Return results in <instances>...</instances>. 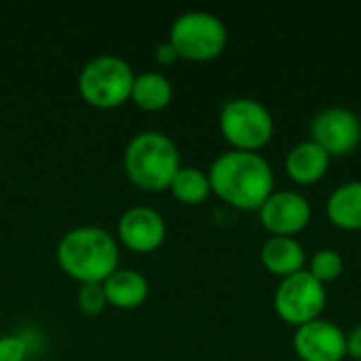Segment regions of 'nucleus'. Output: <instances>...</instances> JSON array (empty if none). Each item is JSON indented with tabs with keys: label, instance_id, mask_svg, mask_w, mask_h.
<instances>
[{
	"label": "nucleus",
	"instance_id": "obj_18",
	"mask_svg": "<svg viewBox=\"0 0 361 361\" xmlns=\"http://www.w3.org/2000/svg\"><path fill=\"white\" fill-rule=\"evenodd\" d=\"M345 271V260L336 250H319L313 254L311 262H309V273L319 281V283H332L336 281Z\"/></svg>",
	"mask_w": 361,
	"mask_h": 361
},
{
	"label": "nucleus",
	"instance_id": "obj_3",
	"mask_svg": "<svg viewBox=\"0 0 361 361\" xmlns=\"http://www.w3.org/2000/svg\"><path fill=\"white\" fill-rule=\"evenodd\" d=\"M125 171L129 180L144 190H167L180 171V150L176 142L157 129L133 135L125 148Z\"/></svg>",
	"mask_w": 361,
	"mask_h": 361
},
{
	"label": "nucleus",
	"instance_id": "obj_12",
	"mask_svg": "<svg viewBox=\"0 0 361 361\" xmlns=\"http://www.w3.org/2000/svg\"><path fill=\"white\" fill-rule=\"evenodd\" d=\"M330 154L317 146L313 140L296 144L286 157V171L298 184H315L319 182L330 167Z\"/></svg>",
	"mask_w": 361,
	"mask_h": 361
},
{
	"label": "nucleus",
	"instance_id": "obj_6",
	"mask_svg": "<svg viewBox=\"0 0 361 361\" xmlns=\"http://www.w3.org/2000/svg\"><path fill=\"white\" fill-rule=\"evenodd\" d=\"M220 131L233 150L258 152L271 142L275 121L262 102L252 97H235L220 110Z\"/></svg>",
	"mask_w": 361,
	"mask_h": 361
},
{
	"label": "nucleus",
	"instance_id": "obj_10",
	"mask_svg": "<svg viewBox=\"0 0 361 361\" xmlns=\"http://www.w3.org/2000/svg\"><path fill=\"white\" fill-rule=\"evenodd\" d=\"M294 351L302 361H343L347 357V334L330 319H315L294 334Z\"/></svg>",
	"mask_w": 361,
	"mask_h": 361
},
{
	"label": "nucleus",
	"instance_id": "obj_15",
	"mask_svg": "<svg viewBox=\"0 0 361 361\" xmlns=\"http://www.w3.org/2000/svg\"><path fill=\"white\" fill-rule=\"evenodd\" d=\"M332 224L345 231H361V180H351L332 190L326 203Z\"/></svg>",
	"mask_w": 361,
	"mask_h": 361
},
{
	"label": "nucleus",
	"instance_id": "obj_14",
	"mask_svg": "<svg viewBox=\"0 0 361 361\" xmlns=\"http://www.w3.org/2000/svg\"><path fill=\"white\" fill-rule=\"evenodd\" d=\"M102 286L108 305L116 309H135L148 298L150 292L148 279L133 269H116Z\"/></svg>",
	"mask_w": 361,
	"mask_h": 361
},
{
	"label": "nucleus",
	"instance_id": "obj_16",
	"mask_svg": "<svg viewBox=\"0 0 361 361\" xmlns=\"http://www.w3.org/2000/svg\"><path fill=\"white\" fill-rule=\"evenodd\" d=\"M131 99L142 108V110H163L171 104L173 99V85L171 80L154 70L135 74L133 87H131Z\"/></svg>",
	"mask_w": 361,
	"mask_h": 361
},
{
	"label": "nucleus",
	"instance_id": "obj_19",
	"mask_svg": "<svg viewBox=\"0 0 361 361\" xmlns=\"http://www.w3.org/2000/svg\"><path fill=\"white\" fill-rule=\"evenodd\" d=\"M76 302L85 315H99L108 307L104 286L102 283H80L78 294H76Z\"/></svg>",
	"mask_w": 361,
	"mask_h": 361
},
{
	"label": "nucleus",
	"instance_id": "obj_22",
	"mask_svg": "<svg viewBox=\"0 0 361 361\" xmlns=\"http://www.w3.org/2000/svg\"><path fill=\"white\" fill-rule=\"evenodd\" d=\"M154 57H157V61H159V63L167 66V63H173V61L178 59V53H176V49L171 47V42L167 40V42H161V44L157 47Z\"/></svg>",
	"mask_w": 361,
	"mask_h": 361
},
{
	"label": "nucleus",
	"instance_id": "obj_20",
	"mask_svg": "<svg viewBox=\"0 0 361 361\" xmlns=\"http://www.w3.org/2000/svg\"><path fill=\"white\" fill-rule=\"evenodd\" d=\"M30 355V345L19 334L0 336V361H25Z\"/></svg>",
	"mask_w": 361,
	"mask_h": 361
},
{
	"label": "nucleus",
	"instance_id": "obj_4",
	"mask_svg": "<svg viewBox=\"0 0 361 361\" xmlns=\"http://www.w3.org/2000/svg\"><path fill=\"white\" fill-rule=\"evenodd\" d=\"M133 80L135 74L123 57L104 53L82 66L78 74V91L87 104L108 110L131 99Z\"/></svg>",
	"mask_w": 361,
	"mask_h": 361
},
{
	"label": "nucleus",
	"instance_id": "obj_11",
	"mask_svg": "<svg viewBox=\"0 0 361 361\" xmlns=\"http://www.w3.org/2000/svg\"><path fill=\"white\" fill-rule=\"evenodd\" d=\"M167 237L165 218L148 205L129 207L118 220V239L133 252H154Z\"/></svg>",
	"mask_w": 361,
	"mask_h": 361
},
{
	"label": "nucleus",
	"instance_id": "obj_2",
	"mask_svg": "<svg viewBox=\"0 0 361 361\" xmlns=\"http://www.w3.org/2000/svg\"><path fill=\"white\" fill-rule=\"evenodd\" d=\"M57 262L80 283H104L118 269V243L99 226H76L57 243Z\"/></svg>",
	"mask_w": 361,
	"mask_h": 361
},
{
	"label": "nucleus",
	"instance_id": "obj_17",
	"mask_svg": "<svg viewBox=\"0 0 361 361\" xmlns=\"http://www.w3.org/2000/svg\"><path fill=\"white\" fill-rule=\"evenodd\" d=\"M169 188H171L173 197L186 205H199L212 192L209 176L205 171H201L199 167H180V171L176 173Z\"/></svg>",
	"mask_w": 361,
	"mask_h": 361
},
{
	"label": "nucleus",
	"instance_id": "obj_1",
	"mask_svg": "<svg viewBox=\"0 0 361 361\" xmlns=\"http://www.w3.org/2000/svg\"><path fill=\"white\" fill-rule=\"evenodd\" d=\"M207 176L212 192L224 203L245 212L260 209L275 186L271 163L262 154L245 150L222 152L212 163Z\"/></svg>",
	"mask_w": 361,
	"mask_h": 361
},
{
	"label": "nucleus",
	"instance_id": "obj_21",
	"mask_svg": "<svg viewBox=\"0 0 361 361\" xmlns=\"http://www.w3.org/2000/svg\"><path fill=\"white\" fill-rule=\"evenodd\" d=\"M347 355L355 361H361V326L353 328L347 336Z\"/></svg>",
	"mask_w": 361,
	"mask_h": 361
},
{
	"label": "nucleus",
	"instance_id": "obj_9",
	"mask_svg": "<svg viewBox=\"0 0 361 361\" xmlns=\"http://www.w3.org/2000/svg\"><path fill=\"white\" fill-rule=\"evenodd\" d=\"M258 212L262 226L273 233V237L298 235L311 222V203L296 190H273Z\"/></svg>",
	"mask_w": 361,
	"mask_h": 361
},
{
	"label": "nucleus",
	"instance_id": "obj_5",
	"mask_svg": "<svg viewBox=\"0 0 361 361\" xmlns=\"http://www.w3.org/2000/svg\"><path fill=\"white\" fill-rule=\"evenodd\" d=\"M169 42L178 57L190 61H207L218 57L228 44L224 21L207 11H186L178 15L169 27Z\"/></svg>",
	"mask_w": 361,
	"mask_h": 361
},
{
	"label": "nucleus",
	"instance_id": "obj_8",
	"mask_svg": "<svg viewBox=\"0 0 361 361\" xmlns=\"http://www.w3.org/2000/svg\"><path fill=\"white\" fill-rule=\"evenodd\" d=\"M311 140L330 157H345L360 146V116L343 106L326 108L311 123Z\"/></svg>",
	"mask_w": 361,
	"mask_h": 361
},
{
	"label": "nucleus",
	"instance_id": "obj_13",
	"mask_svg": "<svg viewBox=\"0 0 361 361\" xmlns=\"http://www.w3.org/2000/svg\"><path fill=\"white\" fill-rule=\"evenodd\" d=\"M264 269L281 279L305 271V247L294 237H271L260 250Z\"/></svg>",
	"mask_w": 361,
	"mask_h": 361
},
{
	"label": "nucleus",
	"instance_id": "obj_7",
	"mask_svg": "<svg viewBox=\"0 0 361 361\" xmlns=\"http://www.w3.org/2000/svg\"><path fill=\"white\" fill-rule=\"evenodd\" d=\"M328 300L326 286L319 283L309 271H300L292 277L281 279L275 292V311L290 326H305L319 319Z\"/></svg>",
	"mask_w": 361,
	"mask_h": 361
}]
</instances>
